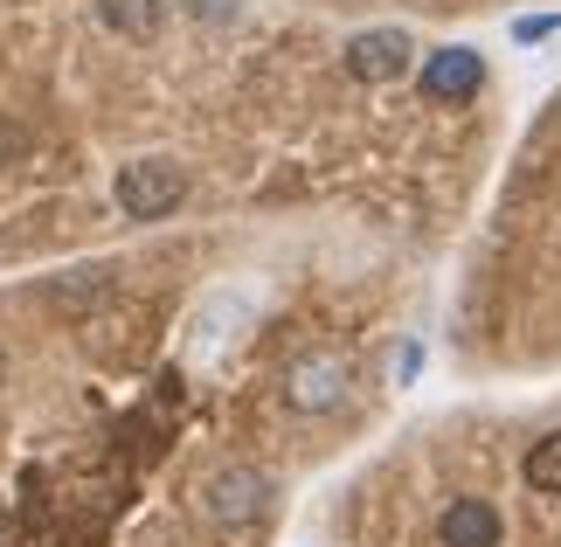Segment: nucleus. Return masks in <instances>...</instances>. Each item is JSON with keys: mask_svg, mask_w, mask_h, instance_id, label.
<instances>
[{"mask_svg": "<svg viewBox=\"0 0 561 547\" xmlns=\"http://www.w3.org/2000/svg\"><path fill=\"white\" fill-rule=\"evenodd\" d=\"M271 506H277V478L256 457H229V465L202 471V486H194V520L208 534H250L271 520Z\"/></svg>", "mask_w": 561, "mask_h": 547, "instance_id": "f257e3e1", "label": "nucleus"}, {"mask_svg": "<svg viewBox=\"0 0 561 547\" xmlns=\"http://www.w3.org/2000/svg\"><path fill=\"white\" fill-rule=\"evenodd\" d=\"M194 173L174 152H133V160L112 167V215L118 223H167L187 202Z\"/></svg>", "mask_w": 561, "mask_h": 547, "instance_id": "f03ea898", "label": "nucleus"}, {"mask_svg": "<svg viewBox=\"0 0 561 547\" xmlns=\"http://www.w3.org/2000/svg\"><path fill=\"white\" fill-rule=\"evenodd\" d=\"M347 396H354V354H340V346H306L277 375V402L291 415H333Z\"/></svg>", "mask_w": 561, "mask_h": 547, "instance_id": "7ed1b4c3", "label": "nucleus"}, {"mask_svg": "<svg viewBox=\"0 0 561 547\" xmlns=\"http://www.w3.org/2000/svg\"><path fill=\"white\" fill-rule=\"evenodd\" d=\"M500 540H506V513L485 492H450L430 520V547H500Z\"/></svg>", "mask_w": 561, "mask_h": 547, "instance_id": "20e7f679", "label": "nucleus"}, {"mask_svg": "<svg viewBox=\"0 0 561 547\" xmlns=\"http://www.w3.org/2000/svg\"><path fill=\"white\" fill-rule=\"evenodd\" d=\"M409 56H416V42H409L402 29H360L347 49H340V62H347L354 83H396L409 70Z\"/></svg>", "mask_w": 561, "mask_h": 547, "instance_id": "39448f33", "label": "nucleus"}, {"mask_svg": "<svg viewBox=\"0 0 561 547\" xmlns=\"http://www.w3.org/2000/svg\"><path fill=\"white\" fill-rule=\"evenodd\" d=\"M485 91V56L479 49H437L423 56V98L430 104H471Z\"/></svg>", "mask_w": 561, "mask_h": 547, "instance_id": "423d86ee", "label": "nucleus"}, {"mask_svg": "<svg viewBox=\"0 0 561 547\" xmlns=\"http://www.w3.org/2000/svg\"><path fill=\"white\" fill-rule=\"evenodd\" d=\"M98 21L118 42H153L167 29V0H98Z\"/></svg>", "mask_w": 561, "mask_h": 547, "instance_id": "0eeeda50", "label": "nucleus"}, {"mask_svg": "<svg viewBox=\"0 0 561 547\" xmlns=\"http://www.w3.org/2000/svg\"><path fill=\"white\" fill-rule=\"evenodd\" d=\"M520 478H527L534 492L561 499V430H548L541 444H527V457H520Z\"/></svg>", "mask_w": 561, "mask_h": 547, "instance_id": "6e6552de", "label": "nucleus"}, {"mask_svg": "<svg viewBox=\"0 0 561 547\" xmlns=\"http://www.w3.org/2000/svg\"><path fill=\"white\" fill-rule=\"evenodd\" d=\"M548 35H561V14H520L513 21V42H520V49L527 42H548Z\"/></svg>", "mask_w": 561, "mask_h": 547, "instance_id": "1a4fd4ad", "label": "nucleus"}, {"mask_svg": "<svg viewBox=\"0 0 561 547\" xmlns=\"http://www.w3.org/2000/svg\"><path fill=\"white\" fill-rule=\"evenodd\" d=\"M416 367H423V346H416V340H402V346H396V361H388V375H396V388H409V381H416Z\"/></svg>", "mask_w": 561, "mask_h": 547, "instance_id": "9d476101", "label": "nucleus"}]
</instances>
